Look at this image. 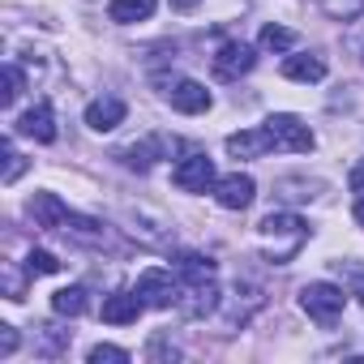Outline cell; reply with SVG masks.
<instances>
[{"mask_svg": "<svg viewBox=\"0 0 364 364\" xmlns=\"http://www.w3.org/2000/svg\"><path fill=\"white\" fill-rule=\"evenodd\" d=\"M14 351H18V330L0 326V355H14Z\"/></svg>", "mask_w": 364, "mask_h": 364, "instance_id": "24", "label": "cell"}, {"mask_svg": "<svg viewBox=\"0 0 364 364\" xmlns=\"http://www.w3.org/2000/svg\"><path fill=\"white\" fill-rule=\"evenodd\" d=\"M154 5H159V0H112V5H107V18L120 22V26H129V22H146V18L154 14Z\"/></svg>", "mask_w": 364, "mask_h": 364, "instance_id": "15", "label": "cell"}, {"mask_svg": "<svg viewBox=\"0 0 364 364\" xmlns=\"http://www.w3.org/2000/svg\"><path fill=\"white\" fill-rule=\"evenodd\" d=\"M347 185H351L355 193H364V159H360V163L351 167V176H347Z\"/></svg>", "mask_w": 364, "mask_h": 364, "instance_id": "25", "label": "cell"}, {"mask_svg": "<svg viewBox=\"0 0 364 364\" xmlns=\"http://www.w3.org/2000/svg\"><path fill=\"white\" fill-rule=\"evenodd\" d=\"M124 112H129V107H124L120 99H95V103L86 107V124H90L95 133H112V129L124 120Z\"/></svg>", "mask_w": 364, "mask_h": 364, "instance_id": "13", "label": "cell"}, {"mask_svg": "<svg viewBox=\"0 0 364 364\" xmlns=\"http://www.w3.org/2000/svg\"><path fill=\"white\" fill-rule=\"evenodd\" d=\"M257 240H262V249H266V257H270L274 266H287V262L304 249V240H309V223H304L300 215L270 210V215L257 223Z\"/></svg>", "mask_w": 364, "mask_h": 364, "instance_id": "1", "label": "cell"}, {"mask_svg": "<svg viewBox=\"0 0 364 364\" xmlns=\"http://www.w3.org/2000/svg\"><path fill=\"white\" fill-rule=\"evenodd\" d=\"M22 95V69L18 65H5V107H14Z\"/></svg>", "mask_w": 364, "mask_h": 364, "instance_id": "23", "label": "cell"}, {"mask_svg": "<svg viewBox=\"0 0 364 364\" xmlns=\"http://www.w3.org/2000/svg\"><path fill=\"white\" fill-rule=\"evenodd\" d=\"M124 360H129V351H124V347H112V343L90 347V364H124Z\"/></svg>", "mask_w": 364, "mask_h": 364, "instance_id": "22", "label": "cell"}, {"mask_svg": "<svg viewBox=\"0 0 364 364\" xmlns=\"http://www.w3.org/2000/svg\"><path fill=\"white\" fill-rule=\"evenodd\" d=\"M343 304H347V291L334 287V283H304L300 287V309L317 321V326H334L343 317Z\"/></svg>", "mask_w": 364, "mask_h": 364, "instance_id": "2", "label": "cell"}, {"mask_svg": "<svg viewBox=\"0 0 364 364\" xmlns=\"http://www.w3.org/2000/svg\"><path fill=\"white\" fill-rule=\"evenodd\" d=\"M317 5H321L330 18H338V22H351L355 14H364V0H317Z\"/></svg>", "mask_w": 364, "mask_h": 364, "instance_id": "20", "label": "cell"}, {"mask_svg": "<svg viewBox=\"0 0 364 364\" xmlns=\"http://www.w3.org/2000/svg\"><path fill=\"white\" fill-rule=\"evenodd\" d=\"M18 133H22V137H35V141H56V116H52V103H35L31 112H22Z\"/></svg>", "mask_w": 364, "mask_h": 364, "instance_id": "9", "label": "cell"}, {"mask_svg": "<svg viewBox=\"0 0 364 364\" xmlns=\"http://www.w3.org/2000/svg\"><path fill=\"white\" fill-rule=\"evenodd\" d=\"M150 309H171V304H180V287L176 279H171V270H159V266H150V270H141L137 274V287H133Z\"/></svg>", "mask_w": 364, "mask_h": 364, "instance_id": "4", "label": "cell"}, {"mask_svg": "<svg viewBox=\"0 0 364 364\" xmlns=\"http://www.w3.org/2000/svg\"><path fill=\"white\" fill-rule=\"evenodd\" d=\"M167 99H171V107L176 112H185V116H198V112H206L210 107V90L202 86V82H176L171 90H167Z\"/></svg>", "mask_w": 364, "mask_h": 364, "instance_id": "8", "label": "cell"}, {"mask_svg": "<svg viewBox=\"0 0 364 364\" xmlns=\"http://www.w3.org/2000/svg\"><path fill=\"white\" fill-rule=\"evenodd\" d=\"M31 219H35V228H65L69 210H65V202L56 193H35L31 198Z\"/></svg>", "mask_w": 364, "mask_h": 364, "instance_id": "12", "label": "cell"}, {"mask_svg": "<svg viewBox=\"0 0 364 364\" xmlns=\"http://www.w3.org/2000/svg\"><path fill=\"white\" fill-rule=\"evenodd\" d=\"M266 133H270V141H274V150H296V154H309L313 150V129L300 120V116H291V112H274L270 120H266Z\"/></svg>", "mask_w": 364, "mask_h": 364, "instance_id": "3", "label": "cell"}, {"mask_svg": "<svg viewBox=\"0 0 364 364\" xmlns=\"http://www.w3.org/2000/svg\"><path fill=\"white\" fill-rule=\"evenodd\" d=\"M176 270L185 274V283H206V279H215V262H206L202 253H180V257H176Z\"/></svg>", "mask_w": 364, "mask_h": 364, "instance_id": "16", "label": "cell"}, {"mask_svg": "<svg viewBox=\"0 0 364 364\" xmlns=\"http://www.w3.org/2000/svg\"><path fill=\"white\" fill-rule=\"evenodd\" d=\"M283 77H287V82H321V77H326V60L313 56V52L287 56V60H283Z\"/></svg>", "mask_w": 364, "mask_h": 364, "instance_id": "14", "label": "cell"}, {"mask_svg": "<svg viewBox=\"0 0 364 364\" xmlns=\"http://www.w3.org/2000/svg\"><path fill=\"white\" fill-rule=\"evenodd\" d=\"M52 309H56L60 317H82V313H86V287H60V291L52 296Z\"/></svg>", "mask_w": 364, "mask_h": 364, "instance_id": "17", "label": "cell"}, {"mask_svg": "<svg viewBox=\"0 0 364 364\" xmlns=\"http://www.w3.org/2000/svg\"><path fill=\"white\" fill-rule=\"evenodd\" d=\"M171 185L180 193H206L215 185V163L206 154H185L176 163V171H171Z\"/></svg>", "mask_w": 364, "mask_h": 364, "instance_id": "5", "label": "cell"}, {"mask_svg": "<svg viewBox=\"0 0 364 364\" xmlns=\"http://www.w3.org/2000/svg\"><path fill=\"white\" fill-rule=\"evenodd\" d=\"M253 65H257V52H253L249 43H236V39H232V43H223V48H219V56H215V73H219L223 82H236V77H240V73H249Z\"/></svg>", "mask_w": 364, "mask_h": 364, "instance_id": "7", "label": "cell"}, {"mask_svg": "<svg viewBox=\"0 0 364 364\" xmlns=\"http://www.w3.org/2000/svg\"><path fill=\"white\" fill-rule=\"evenodd\" d=\"M351 215H355V223H360V228H364V193H360V198H355V206H351Z\"/></svg>", "mask_w": 364, "mask_h": 364, "instance_id": "26", "label": "cell"}, {"mask_svg": "<svg viewBox=\"0 0 364 364\" xmlns=\"http://www.w3.org/2000/svg\"><path fill=\"white\" fill-rule=\"evenodd\" d=\"M60 270V257L48 253V249H31L26 253V274H56Z\"/></svg>", "mask_w": 364, "mask_h": 364, "instance_id": "19", "label": "cell"}, {"mask_svg": "<svg viewBox=\"0 0 364 364\" xmlns=\"http://www.w3.org/2000/svg\"><path fill=\"white\" fill-rule=\"evenodd\" d=\"M270 150H274V141H270L266 124L262 129H240V133L228 137V154H236V159H262Z\"/></svg>", "mask_w": 364, "mask_h": 364, "instance_id": "10", "label": "cell"}, {"mask_svg": "<svg viewBox=\"0 0 364 364\" xmlns=\"http://www.w3.org/2000/svg\"><path fill=\"white\" fill-rule=\"evenodd\" d=\"M141 309H146V300L137 296V291H116V296H107L103 300V321H112V326H129V321H137L141 317Z\"/></svg>", "mask_w": 364, "mask_h": 364, "instance_id": "11", "label": "cell"}, {"mask_svg": "<svg viewBox=\"0 0 364 364\" xmlns=\"http://www.w3.org/2000/svg\"><path fill=\"white\" fill-rule=\"evenodd\" d=\"M253 198H257L253 176H240V171H232V176L215 180V202H219L223 210H249V206H253Z\"/></svg>", "mask_w": 364, "mask_h": 364, "instance_id": "6", "label": "cell"}, {"mask_svg": "<svg viewBox=\"0 0 364 364\" xmlns=\"http://www.w3.org/2000/svg\"><path fill=\"white\" fill-rule=\"evenodd\" d=\"M262 48L266 52H291L296 48V31H287V26H262Z\"/></svg>", "mask_w": 364, "mask_h": 364, "instance_id": "18", "label": "cell"}, {"mask_svg": "<svg viewBox=\"0 0 364 364\" xmlns=\"http://www.w3.org/2000/svg\"><path fill=\"white\" fill-rule=\"evenodd\" d=\"M355 52H360V60H364V43H355Z\"/></svg>", "mask_w": 364, "mask_h": 364, "instance_id": "27", "label": "cell"}, {"mask_svg": "<svg viewBox=\"0 0 364 364\" xmlns=\"http://www.w3.org/2000/svg\"><path fill=\"white\" fill-rule=\"evenodd\" d=\"M0 150H5V176H0V180H5V185H14V180L26 171V159L14 150V141H5V146H0Z\"/></svg>", "mask_w": 364, "mask_h": 364, "instance_id": "21", "label": "cell"}]
</instances>
